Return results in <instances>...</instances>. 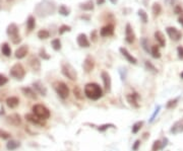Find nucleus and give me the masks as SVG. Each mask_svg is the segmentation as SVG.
Masks as SVG:
<instances>
[{
    "label": "nucleus",
    "mask_w": 183,
    "mask_h": 151,
    "mask_svg": "<svg viewBox=\"0 0 183 151\" xmlns=\"http://www.w3.org/2000/svg\"><path fill=\"white\" fill-rule=\"evenodd\" d=\"M91 38L93 42L97 41V31H93V33H91Z\"/></svg>",
    "instance_id": "nucleus-50"
},
{
    "label": "nucleus",
    "mask_w": 183,
    "mask_h": 151,
    "mask_svg": "<svg viewBox=\"0 0 183 151\" xmlns=\"http://www.w3.org/2000/svg\"><path fill=\"white\" fill-rule=\"evenodd\" d=\"M27 27H28V29H29L30 31H33V29H35V27H36V19H35V17H34L33 15H30L29 18H28Z\"/></svg>",
    "instance_id": "nucleus-28"
},
{
    "label": "nucleus",
    "mask_w": 183,
    "mask_h": 151,
    "mask_svg": "<svg viewBox=\"0 0 183 151\" xmlns=\"http://www.w3.org/2000/svg\"><path fill=\"white\" fill-rule=\"evenodd\" d=\"M140 45H142V49H144L147 53L151 52L150 47H149V40L147 39V38H142V39L140 40Z\"/></svg>",
    "instance_id": "nucleus-31"
},
{
    "label": "nucleus",
    "mask_w": 183,
    "mask_h": 151,
    "mask_svg": "<svg viewBox=\"0 0 183 151\" xmlns=\"http://www.w3.org/2000/svg\"><path fill=\"white\" fill-rule=\"evenodd\" d=\"M71 31V27H69V25H61L60 27H59V35H63L64 33H66V31Z\"/></svg>",
    "instance_id": "nucleus-40"
},
{
    "label": "nucleus",
    "mask_w": 183,
    "mask_h": 151,
    "mask_svg": "<svg viewBox=\"0 0 183 151\" xmlns=\"http://www.w3.org/2000/svg\"><path fill=\"white\" fill-rule=\"evenodd\" d=\"M7 35L9 36V38L11 39V42H12L14 45H17L21 42V36H19V27L15 23H10V25L7 27L6 29Z\"/></svg>",
    "instance_id": "nucleus-4"
},
{
    "label": "nucleus",
    "mask_w": 183,
    "mask_h": 151,
    "mask_svg": "<svg viewBox=\"0 0 183 151\" xmlns=\"http://www.w3.org/2000/svg\"><path fill=\"white\" fill-rule=\"evenodd\" d=\"M167 144H168V139L165 138L164 140H163V142H162V149H164L165 147L167 146Z\"/></svg>",
    "instance_id": "nucleus-51"
},
{
    "label": "nucleus",
    "mask_w": 183,
    "mask_h": 151,
    "mask_svg": "<svg viewBox=\"0 0 183 151\" xmlns=\"http://www.w3.org/2000/svg\"><path fill=\"white\" fill-rule=\"evenodd\" d=\"M174 12L176 13V14H181V13H183L182 7H181L180 5H176L175 8H174Z\"/></svg>",
    "instance_id": "nucleus-48"
},
{
    "label": "nucleus",
    "mask_w": 183,
    "mask_h": 151,
    "mask_svg": "<svg viewBox=\"0 0 183 151\" xmlns=\"http://www.w3.org/2000/svg\"><path fill=\"white\" fill-rule=\"evenodd\" d=\"M55 89H56V92L61 98L65 99L68 97L69 95V88L64 82H56L55 83Z\"/></svg>",
    "instance_id": "nucleus-7"
},
{
    "label": "nucleus",
    "mask_w": 183,
    "mask_h": 151,
    "mask_svg": "<svg viewBox=\"0 0 183 151\" xmlns=\"http://www.w3.org/2000/svg\"><path fill=\"white\" fill-rule=\"evenodd\" d=\"M77 44H78V46L81 48L89 47V41L85 33H79V35L77 36Z\"/></svg>",
    "instance_id": "nucleus-18"
},
{
    "label": "nucleus",
    "mask_w": 183,
    "mask_h": 151,
    "mask_svg": "<svg viewBox=\"0 0 183 151\" xmlns=\"http://www.w3.org/2000/svg\"><path fill=\"white\" fill-rule=\"evenodd\" d=\"M50 37V33L46 29H41V31H38V38L41 40H46Z\"/></svg>",
    "instance_id": "nucleus-30"
},
{
    "label": "nucleus",
    "mask_w": 183,
    "mask_h": 151,
    "mask_svg": "<svg viewBox=\"0 0 183 151\" xmlns=\"http://www.w3.org/2000/svg\"><path fill=\"white\" fill-rule=\"evenodd\" d=\"M140 146V140H136V141L134 142V144H133V146H132V150H133V151L138 150Z\"/></svg>",
    "instance_id": "nucleus-49"
},
{
    "label": "nucleus",
    "mask_w": 183,
    "mask_h": 151,
    "mask_svg": "<svg viewBox=\"0 0 183 151\" xmlns=\"http://www.w3.org/2000/svg\"><path fill=\"white\" fill-rule=\"evenodd\" d=\"M119 51H120V53L122 54V56L124 57L125 59H126L127 61H128L129 63H131V64H136L137 63V60L135 57H133L132 55L130 54V53L128 52V50L126 49V48H120L119 49Z\"/></svg>",
    "instance_id": "nucleus-13"
},
{
    "label": "nucleus",
    "mask_w": 183,
    "mask_h": 151,
    "mask_svg": "<svg viewBox=\"0 0 183 151\" xmlns=\"http://www.w3.org/2000/svg\"><path fill=\"white\" fill-rule=\"evenodd\" d=\"M6 105L8 108L15 109L19 105V99L17 96H10L6 98Z\"/></svg>",
    "instance_id": "nucleus-23"
},
{
    "label": "nucleus",
    "mask_w": 183,
    "mask_h": 151,
    "mask_svg": "<svg viewBox=\"0 0 183 151\" xmlns=\"http://www.w3.org/2000/svg\"><path fill=\"white\" fill-rule=\"evenodd\" d=\"M55 11V5L49 0H42L35 7V12L39 17H45Z\"/></svg>",
    "instance_id": "nucleus-1"
},
{
    "label": "nucleus",
    "mask_w": 183,
    "mask_h": 151,
    "mask_svg": "<svg viewBox=\"0 0 183 151\" xmlns=\"http://www.w3.org/2000/svg\"><path fill=\"white\" fill-rule=\"evenodd\" d=\"M9 73H10V76H12L13 78L17 79V80H23L25 75V69L23 68L21 63H17L11 67Z\"/></svg>",
    "instance_id": "nucleus-6"
},
{
    "label": "nucleus",
    "mask_w": 183,
    "mask_h": 151,
    "mask_svg": "<svg viewBox=\"0 0 183 151\" xmlns=\"http://www.w3.org/2000/svg\"><path fill=\"white\" fill-rule=\"evenodd\" d=\"M152 11H153V13H154L155 16H157V15L160 14L161 11H162V7H161V5L159 4V3H154V4H153V7H152Z\"/></svg>",
    "instance_id": "nucleus-32"
},
{
    "label": "nucleus",
    "mask_w": 183,
    "mask_h": 151,
    "mask_svg": "<svg viewBox=\"0 0 183 151\" xmlns=\"http://www.w3.org/2000/svg\"><path fill=\"white\" fill-rule=\"evenodd\" d=\"M151 54L154 58L159 59L161 57V53H160V50H159L158 46H153L152 49H151Z\"/></svg>",
    "instance_id": "nucleus-29"
},
{
    "label": "nucleus",
    "mask_w": 183,
    "mask_h": 151,
    "mask_svg": "<svg viewBox=\"0 0 183 151\" xmlns=\"http://www.w3.org/2000/svg\"><path fill=\"white\" fill-rule=\"evenodd\" d=\"M177 54H178V57L180 59H183V47L182 46H179L177 48Z\"/></svg>",
    "instance_id": "nucleus-47"
},
{
    "label": "nucleus",
    "mask_w": 183,
    "mask_h": 151,
    "mask_svg": "<svg viewBox=\"0 0 183 151\" xmlns=\"http://www.w3.org/2000/svg\"><path fill=\"white\" fill-rule=\"evenodd\" d=\"M105 3V0H97V4L98 5H102Z\"/></svg>",
    "instance_id": "nucleus-53"
},
{
    "label": "nucleus",
    "mask_w": 183,
    "mask_h": 151,
    "mask_svg": "<svg viewBox=\"0 0 183 151\" xmlns=\"http://www.w3.org/2000/svg\"><path fill=\"white\" fill-rule=\"evenodd\" d=\"M125 40L128 44H132L135 40V35L132 31V27L129 23L126 25V29H125Z\"/></svg>",
    "instance_id": "nucleus-11"
},
{
    "label": "nucleus",
    "mask_w": 183,
    "mask_h": 151,
    "mask_svg": "<svg viewBox=\"0 0 183 151\" xmlns=\"http://www.w3.org/2000/svg\"><path fill=\"white\" fill-rule=\"evenodd\" d=\"M126 99H127V102H128V104L130 105V106H132L133 108H140V104H138L140 95H138V93L136 92L130 93V94H128L126 96Z\"/></svg>",
    "instance_id": "nucleus-9"
},
{
    "label": "nucleus",
    "mask_w": 183,
    "mask_h": 151,
    "mask_svg": "<svg viewBox=\"0 0 183 151\" xmlns=\"http://www.w3.org/2000/svg\"><path fill=\"white\" fill-rule=\"evenodd\" d=\"M160 110H161V106H158L156 108V110H155V112H154V114L152 115V117H151V119H150V123H153L154 122V120H155V118H156V116L159 114V112H160Z\"/></svg>",
    "instance_id": "nucleus-46"
},
{
    "label": "nucleus",
    "mask_w": 183,
    "mask_h": 151,
    "mask_svg": "<svg viewBox=\"0 0 183 151\" xmlns=\"http://www.w3.org/2000/svg\"><path fill=\"white\" fill-rule=\"evenodd\" d=\"M33 87L36 91H37L39 94L43 95V96H46L47 95V88L44 86L43 83H41L40 81H36V82L33 83Z\"/></svg>",
    "instance_id": "nucleus-19"
},
{
    "label": "nucleus",
    "mask_w": 183,
    "mask_h": 151,
    "mask_svg": "<svg viewBox=\"0 0 183 151\" xmlns=\"http://www.w3.org/2000/svg\"><path fill=\"white\" fill-rule=\"evenodd\" d=\"M33 113L34 115H35L36 117H38L39 119H41V120L43 121H46L48 120L49 118H50V111L48 110V109L46 108L45 106H43V105H35V106L33 107Z\"/></svg>",
    "instance_id": "nucleus-3"
},
{
    "label": "nucleus",
    "mask_w": 183,
    "mask_h": 151,
    "mask_svg": "<svg viewBox=\"0 0 183 151\" xmlns=\"http://www.w3.org/2000/svg\"><path fill=\"white\" fill-rule=\"evenodd\" d=\"M21 91H23V95L31 99H37V94H36V91L34 90L31 87H23L21 88Z\"/></svg>",
    "instance_id": "nucleus-22"
},
{
    "label": "nucleus",
    "mask_w": 183,
    "mask_h": 151,
    "mask_svg": "<svg viewBox=\"0 0 183 151\" xmlns=\"http://www.w3.org/2000/svg\"><path fill=\"white\" fill-rule=\"evenodd\" d=\"M181 77H182V78H183V72L181 73Z\"/></svg>",
    "instance_id": "nucleus-57"
},
{
    "label": "nucleus",
    "mask_w": 183,
    "mask_h": 151,
    "mask_svg": "<svg viewBox=\"0 0 183 151\" xmlns=\"http://www.w3.org/2000/svg\"><path fill=\"white\" fill-rule=\"evenodd\" d=\"M138 15H140V19H142V21L144 23H147L149 20V17H148V14H147V12L144 10V9H140L138 10Z\"/></svg>",
    "instance_id": "nucleus-35"
},
{
    "label": "nucleus",
    "mask_w": 183,
    "mask_h": 151,
    "mask_svg": "<svg viewBox=\"0 0 183 151\" xmlns=\"http://www.w3.org/2000/svg\"><path fill=\"white\" fill-rule=\"evenodd\" d=\"M179 98L177 97V98H174V99H171V100H169L168 102H167L166 105V108L167 109H173L175 108V107L177 106V102H178Z\"/></svg>",
    "instance_id": "nucleus-38"
},
{
    "label": "nucleus",
    "mask_w": 183,
    "mask_h": 151,
    "mask_svg": "<svg viewBox=\"0 0 183 151\" xmlns=\"http://www.w3.org/2000/svg\"><path fill=\"white\" fill-rule=\"evenodd\" d=\"M114 33V25H107L103 27L100 31V35L102 37H109Z\"/></svg>",
    "instance_id": "nucleus-21"
},
{
    "label": "nucleus",
    "mask_w": 183,
    "mask_h": 151,
    "mask_svg": "<svg viewBox=\"0 0 183 151\" xmlns=\"http://www.w3.org/2000/svg\"><path fill=\"white\" fill-rule=\"evenodd\" d=\"M79 7L83 10H87V11H91L94 9V2H93V0H87L85 2L80 3L79 4Z\"/></svg>",
    "instance_id": "nucleus-25"
},
{
    "label": "nucleus",
    "mask_w": 183,
    "mask_h": 151,
    "mask_svg": "<svg viewBox=\"0 0 183 151\" xmlns=\"http://www.w3.org/2000/svg\"><path fill=\"white\" fill-rule=\"evenodd\" d=\"M142 125H144V122H142V121H140V122L135 123V124L132 126V133L133 134H136V133L142 129Z\"/></svg>",
    "instance_id": "nucleus-37"
},
{
    "label": "nucleus",
    "mask_w": 183,
    "mask_h": 151,
    "mask_svg": "<svg viewBox=\"0 0 183 151\" xmlns=\"http://www.w3.org/2000/svg\"><path fill=\"white\" fill-rule=\"evenodd\" d=\"M73 93H74V96L76 97V98H78V99L83 98V91H81V89L79 86H74V88H73Z\"/></svg>",
    "instance_id": "nucleus-34"
},
{
    "label": "nucleus",
    "mask_w": 183,
    "mask_h": 151,
    "mask_svg": "<svg viewBox=\"0 0 183 151\" xmlns=\"http://www.w3.org/2000/svg\"><path fill=\"white\" fill-rule=\"evenodd\" d=\"M178 21H179V23H180V25H182V27H183V15H181V16L179 17Z\"/></svg>",
    "instance_id": "nucleus-54"
},
{
    "label": "nucleus",
    "mask_w": 183,
    "mask_h": 151,
    "mask_svg": "<svg viewBox=\"0 0 183 151\" xmlns=\"http://www.w3.org/2000/svg\"><path fill=\"white\" fill-rule=\"evenodd\" d=\"M21 146V142L17 140H9L6 144V148L8 149L9 151H13L15 149H17Z\"/></svg>",
    "instance_id": "nucleus-26"
},
{
    "label": "nucleus",
    "mask_w": 183,
    "mask_h": 151,
    "mask_svg": "<svg viewBox=\"0 0 183 151\" xmlns=\"http://www.w3.org/2000/svg\"><path fill=\"white\" fill-rule=\"evenodd\" d=\"M1 52L4 56L9 57L11 55V49L9 47V45L7 43H3L2 46H1Z\"/></svg>",
    "instance_id": "nucleus-27"
},
{
    "label": "nucleus",
    "mask_w": 183,
    "mask_h": 151,
    "mask_svg": "<svg viewBox=\"0 0 183 151\" xmlns=\"http://www.w3.org/2000/svg\"><path fill=\"white\" fill-rule=\"evenodd\" d=\"M117 1H118V0H110V2L112 3V4H116Z\"/></svg>",
    "instance_id": "nucleus-56"
},
{
    "label": "nucleus",
    "mask_w": 183,
    "mask_h": 151,
    "mask_svg": "<svg viewBox=\"0 0 183 151\" xmlns=\"http://www.w3.org/2000/svg\"><path fill=\"white\" fill-rule=\"evenodd\" d=\"M6 122L10 124L11 126L17 127L21 124V118L19 114H11L6 118Z\"/></svg>",
    "instance_id": "nucleus-10"
},
{
    "label": "nucleus",
    "mask_w": 183,
    "mask_h": 151,
    "mask_svg": "<svg viewBox=\"0 0 183 151\" xmlns=\"http://www.w3.org/2000/svg\"><path fill=\"white\" fill-rule=\"evenodd\" d=\"M29 64L31 66V68L33 69L36 72H39L40 69H41V62L38 59V57L36 56H31L29 59Z\"/></svg>",
    "instance_id": "nucleus-17"
},
{
    "label": "nucleus",
    "mask_w": 183,
    "mask_h": 151,
    "mask_svg": "<svg viewBox=\"0 0 183 151\" xmlns=\"http://www.w3.org/2000/svg\"><path fill=\"white\" fill-rule=\"evenodd\" d=\"M61 72L65 77H67L70 80H76L77 79V72L69 63H62L61 66Z\"/></svg>",
    "instance_id": "nucleus-5"
},
{
    "label": "nucleus",
    "mask_w": 183,
    "mask_h": 151,
    "mask_svg": "<svg viewBox=\"0 0 183 151\" xmlns=\"http://www.w3.org/2000/svg\"><path fill=\"white\" fill-rule=\"evenodd\" d=\"M1 115H4V109H3V107H1V109H0V116Z\"/></svg>",
    "instance_id": "nucleus-55"
},
{
    "label": "nucleus",
    "mask_w": 183,
    "mask_h": 151,
    "mask_svg": "<svg viewBox=\"0 0 183 151\" xmlns=\"http://www.w3.org/2000/svg\"><path fill=\"white\" fill-rule=\"evenodd\" d=\"M109 128H114V125L113 124H105V125H102V126H100L98 128V130L100 131V132H104V131H106L107 129Z\"/></svg>",
    "instance_id": "nucleus-44"
},
{
    "label": "nucleus",
    "mask_w": 183,
    "mask_h": 151,
    "mask_svg": "<svg viewBox=\"0 0 183 151\" xmlns=\"http://www.w3.org/2000/svg\"><path fill=\"white\" fill-rule=\"evenodd\" d=\"M40 57L43 58V60H49L50 59V55L47 54V52L45 51V49H41L40 50Z\"/></svg>",
    "instance_id": "nucleus-42"
},
{
    "label": "nucleus",
    "mask_w": 183,
    "mask_h": 151,
    "mask_svg": "<svg viewBox=\"0 0 183 151\" xmlns=\"http://www.w3.org/2000/svg\"><path fill=\"white\" fill-rule=\"evenodd\" d=\"M166 31H167V33H168L169 37H170V39L173 40V41H179V40L182 38L181 31H179L176 27H169L166 29Z\"/></svg>",
    "instance_id": "nucleus-8"
},
{
    "label": "nucleus",
    "mask_w": 183,
    "mask_h": 151,
    "mask_svg": "<svg viewBox=\"0 0 183 151\" xmlns=\"http://www.w3.org/2000/svg\"><path fill=\"white\" fill-rule=\"evenodd\" d=\"M146 67H147V69H149L150 71H153V72H155V73L158 72L157 68L152 64V63L150 62V61H146Z\"/></svg>",
    "instance_id": "nucleus-43"
},
{
    "label": "nucleus",
    "mask_w": 183,
    "mask_h": 151,
    "mask_svg": "<svg viewBox=\"0 0 183 151\" xmlns=\"http://www.w3.org/2000/svg\"><path fill=\"white\" fill-rule=\"evenodd\" d=\"M29 53V47L25 45L21 46L19 49L15 51V58L17 59H23L27 56V54Z\"/></svg>",
    "instance_id": "nucleus-20"
},
{
    "label": "nucleus",
    "mask_w": 183,
    "mask_h": 151,
    "mask_svg": "<svg viewBox=\"0 0 183 151\" xmlns=\"http://www.w3.org/2000/svg\"><path fill=\"white\" fill-rule=\"evenodd\" d=\"M155 39H156L157 43L159 44V46H161V47H165V46H166V40H165V37L160 31H155Z\"/></svg>",
    "instance_id": "nucleus-24"
},
{
    "label": "nucleus",
    "mask_w": 183,
    "mask_h": 151,
    "mask_svg": "<svg viewBox=\"0 0 183 151\" xmlns=\"http://www.w3.org/2000/svg\"><path fill=\"white\" fill-rule=\"evenodd\" d=\"M85 96L92 100H98L103 96V90L97 83H87L83 89Z\"/></svg>",
    "instance_id": "nucleus-2"
},
{
    "label": "nucleus",
    "mask_w": 183,
    "mask_h": 151,
    "mask_svg": "<svg viewBox=\"0 0 183 151\" xmlns=\"http://www.w3.org/2000/svg\"><path fill=\"white\" fill-rule=\"evenodd\" d=\"M58 11L59 13H60L61 15H63V16H67V15H69V13H70V10H69L68 8H67L65 5H60L58 8Z\"/></svg>",
    "instance_id": "nucleus-33"
},
{
    "label": "nucleus",
    "mask_w": 183,
    "mask_h": 151,
    "mask_svg": "<svg viewBox=\"0 0 183 151\" xmlns=\"http://www.w3.org/2000/svg\"><path fill=\"white\" fill-rule=\"evenodd\" d=\"M51 45H52V48L55 51H59L61 49V42L59 39H54L51 42Z\"/></svg>",
    "instance_id": "nucleus-36"
},
{
    "label": "nucleus",
    "mask_w": 183,
    "mask_h": 151,
    "mask_svg": "<svg viewBox=\"0 0 183 151\" xmlns=\"http://www.w3.org/2000/svg\"><path fill=\"white\" fill-rule=\"evenodd\" d=\"M159 150H162V141L156 140L154 142V145H153V151H159Z\"/></svg>",
    "instance_id": "nucleus-39"
},
{
    "label": "nucleus",
    "mask_w": 183,
    "mask_h": 151,
    "mask_svg": "<svg viewBox=\"0 0 183 151\" xmlns=\"http://www.w3.org/2000/svg\"><path fill=\"white\" fill-rule=\"evenodd\" d=\"M83 67L87 73H89L91 71H93V69H94L95 67L94 59L92 58V57H87V58L85 59V61H83Z\"/></svg>",
    "instance_id": "nucleus-15"
},
{
    "label": "nucleus",
    "mask_w": 183,
    "mask_h": 151,
    "mask_svg": "<svg viewBox=\"0 0 183 151\" xmlns=\"http://www.w3.org/2000/svg\"><path fill=\"white\" fill-rule=\"evenodd\" d=\"M7 82H8V78H7L5 75L0 74V87L4 86V85L6 84Z\"/></svg>",
    "instance_id": "nucleus-45"
},
{
    "label": "nucleus",
    "mask_w": 183,
    "mask_h": 151,
    "mask_svg": "<svg viewBox=\"0 0 183 151\" xmlns=\"http://www.w3.org/2000/svg\"><path fill=\"white\" fill-rule=\"evenodd\" d=\"M101 77H102L103 83H104V87L106 91H110L111 90V77L110 74L106 71H103L101 73Z\"/></svg>",
    "instance_id": "nucleus-14"
},
{
    "label": "nucleus",
    "mask_w": 183,
    "mask_h": 151,
    "mask_svg": "<svg viewBox=\"0 0 183 151\" xmlns=\"http://www.w3.org/2000/svg\"><path fill=\"white\" fill-rule=\"evenodd\" d=\"M25 120L28 122L32 123L33 125H36V126H44V121L39 119L38 117H36L34 114H27L25 115Z\"/></svg>",
    "instance_id": "nucleus-12"
},
{
    "label": "nucleus",
    "mask_w": 183,
    "mask_h": 151,
    "mask_svg": "<svg viewBox=\"0 0 183 151\" xmlns=\"http://www.w3.org/2000/svg\"><path fill=\"white\" fill-rule=\"evenodd\" d=\"M10 1H12V0H7V2H10Z\"/></svg>",
    "instance_id": "nucleus-58"
},
{
    "label": "nucleus",
    "mask_w": 183,
    "mask_h": 151,
    "mask_svg": "<svg viewBox=\"0 0 183 151\" xmlns=\"http://www.w3.org/2000/svg\"><path fill=\"white\" fill-rule=\"evenodd\" d=\"M10 137H11L10 133L6 132V131L2 130V129H0V138L4 139V140H7V139H10Z\"/></svg>",
    "instance_id": "nucleus-41"
},
{
    "label": "nucleus",
    "mask_w": 183,
    "mask_h": 151,
    "mask_svg": "<svg viewBox=\"0 0 183 151\" xmlns=\"http://www.w3.org/2000/svg\"><path fill=\"white\" fill-rule=\"evenodd\" d=\"M170 132L174 135H177L179 134V133L183 132V119L177 121V122H175L174 124L172 125V127H171L170 129Z\"/></svg>",
    "instance_id": "nucleus-16"
},
{
    "label": "nucleus",
    "mask_w": 183,
    "mask_h": 151,
    "mask_svg": "<svg viewBox=\"0 0 183 151\" xmlns=\"http://www.w3.org/2000/svg\"><path fill=\"white\" fill-rule=\"evenodd\" d=\"M174 2H175V0H165V3L168 5H173Z\"/></svg>",
    "instance_id": "nucleus-52"
}]
</instances>
